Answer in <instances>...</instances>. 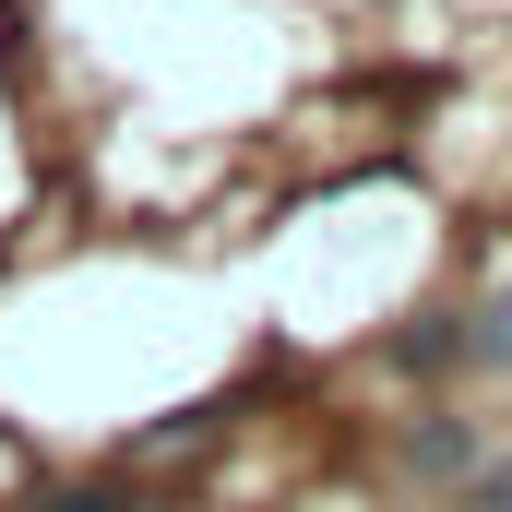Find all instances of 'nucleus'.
Wrapping results in <instances>:
<instances>
[{
	"label": "nucleus",
	"instance_id": "nucleus-1",
	"mask_svg": "<svg viewBox=\"0 0 512 512\" xmlns=\"http://www.w3.org/2000/svg\"><path fill=\"white\" fill-rule=\"evenodd\" d=\"M36 512H155V501H131V489H60V501H36Z\"/></svg>",
	"mask_w": 512,
	"mask_h": 512
}]
</instances>
